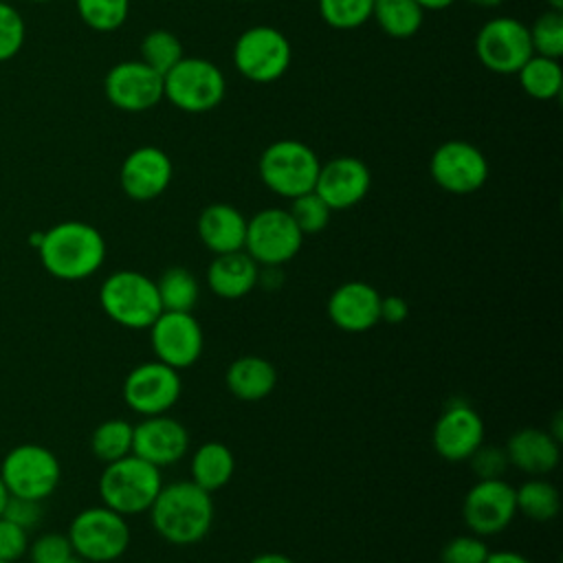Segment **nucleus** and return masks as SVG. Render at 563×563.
<instances>
[{
  "mask_svg": "<svg viewBox=\"0 0 563 563\" xmlns=\"http://www.w3.org/2000/svg\"><path fill=\"white\" fill-rule=\"evenodd\" d=\"M73 552L90 563H112L130 545V526L123 515L108 506L81 510L68 528Z\"/></svg>",
  "mask_w": 563,
  "mask_h": 563,
  "instance_id": "obj_8",
  "label": "nucleus"
},
{
  "mask_svg": "<svg viewBox=\"0 0 563 563\" xmlns=\"http://www.w3.org/2000/svg\"><path fill=\"white\" fill-rule=\"evenodd\" d=\"M31 2H51V0H31Z\"/></svg>",
  "mask_w": 563,
  "mask_h": 563,
  "instance_id": "obj_51",
  "label": "nucleus"
},
{
  "mask_svg": "<svg viewBox=\"0 0 563 563\" xmlns=\"http://www.w3.org/2000/svg\"><path fill=\"white\" fill-rule=\"evenodd\" d=\"M7 499H9V490H7V486H4V482H2V477H0V515H2V510H4Z\"/></svg>",
  "mask_w": 563,
  "mask_h": 563,
  "instance_id": "obj_48",
  "label": "nucleus"
},
{
  "mask_svg": "<svg viewBox=\"0 0 563 563\" xmlns=\"http://www.w3.org/2000/svg\"><path fill=\"white\" fill-rule=\"evenodd\" d=\"M488 545L477 534L453 537L444 543L440 552V563H484L488 556Z\"/></svg>",
  "mask_w": 563,
  "mask_h": 563,
  "instance_id": "obj_37",
  "label": "nucleus"
},
{
  "mask_svg": "<svg viewBox=\"0 0 563 563\" xmlns=\"http://www.w3.org/2000/svg\"><path fill=\"white\" fill-rule=\"evenodd\" d=\"M227 77L205 57H183L163 75V99L187 114H205L222 103Z\"/></svg>",
  "mask_w": 563,
  "mask_h": 563,
  "instance_id": "obj_5",
  "label": "nucleus"
},
{
  "mask_svg": "<svg viewBox=\"0 0 563 563\" xmlns=\"http://www.w3.org/2000/svg\"><path fill=\"white\" fill-rule=\"evenodd\" d=\"M545 4L552 11H563V0H545Z\"/></svg>",
  "mask_w": 563,
  "mask_h": 563,
  "instance_id": "obj_49",
  "label": "nucleus"
},
{
  "mask_svg": "<svg viewBox=\"0 0 563 563\" xmlns=\"http://www.w3.org/2000/svg\"><path fill=\"white\" fill-rule=\"evenodd\" d=\"M515 75L521 90L537 101H552L563 90V68L554 57L532 53Z\"/></svg>",
  "mask_w": 563,
  "mask_h": 563,
  "instance_id": "obj_27",
  "label": "nucleus"
},
{
  "mask_svg": "<svg viewBox=\"0 0 563 563\" xmlns=\"http://www.w3.org/2000/svg\"><path fill=\"white\" fill-rule=\"evenodd\" d=\"M475 55L486 70L515 75L532 55L528 24L510 15L484 22L475 35Z\"/></svg>",
  "mask_w": 563,
  "mask_h": 563,
  "instance_id": "obj_11",
  "label": "nucleus"
},
{
  "mask_svg": "<svg viewBox=\"0 0 563 563\" xmlns=\"http://www.w3.org/2000/svg\"><path fill=\"white\" fill-rule=\"evenodd\" d=\"M59 563H86V561L79 559L77 554H73V556H68V559H64V561H59Z\"/></svg>",
  "mask_w": 563,
  "mask_h": 563,
  "instance_id": "obj_50",
  "label": "nucleus"
},
{
  "mask_svg": "<svg viewBox=\"0 0 563 563\" xmlns=\"http://www.w3.org/2000/svg\"><path fill=\"white\" fill-rule=\"evenodd\" d=\"M189 451V433L183 422L167 413L145 416L132 431V453L163 468L176 464Z\"/></svg>",
  "mask_w": 563,
  "mask_h": 563,
  "instance_id": "obj_20",
  "label": "nucleus"
},
{
  "mask_svg": "<svg viewBox=\"0 0 563 563\" xmlns=\"http://www.w3.org/2000/svg\"><path fill=\"white\" fill-rule=\"evenodd\" d=\"M372 18L385 35L409 40L420 31L424 11L416 0H374Z\"/></svg>",
  "mask_w": 563,
  "mask_h": 563,
  "instance_id": "obj_28",
  "label": "nucleus"
},
{
  "mask_svg": "<svg viewBox=\"0 0 563 563\" xmlns=\"http://www.w3.org/2000/svg\"><path fill=\"white\" fill-rule=\"evenodd\" d=\"M73 554L75 552L68 541V534H59V532H46V534L37 537L31 545L33 563H59Z\"/></svg>",
  "mask_w": 563,
  "mask_h": 563,
  "instance_id": "obj_40",
  "label": "nucleus"
},
{
  "mask_svg": "<svg viewBox=\"0 0 563 563\" xmlns=\"http://www.w3.org/2000/svg\"><path fill=\"white\" fill-rule=\"evenodd\" d=\"M103 92L117 110L145 112L163 101V75L141 59H125L106 73Z\"/></svg>",
  "mask_w": 563,
  "mask_h": 563,
  "instance_id": "obj_16",
  "label": "nucleus"
},
{
  "mask_svg": "<svg viewBox=\"0 0 563 563\" xmlns=\"http://www.w3.org/2000/svg\"><path fill=\"white\" fill-rule=\"evenodd\" d=\"M156 290L163 310L172 312H191L200 297L198 279L183 266H169L156 282Z\"/></svg>",
  "mask_w": 563,
  "mask_h": 563,
  "instance_id": "obj_30",
  "label": "nucleus"
},
{
  "mask_svg": "<svg viewBox=\"0 0 563 563\" xmlns=\"http://www.w3.org/2000/svg\"><path fill=\"white\" fill-rule=\"evenodd\" d=\"M471 464V471L477 479H499L504 477L508 464V455L504 451V446H495V444H479L471 457L466 460Z\"/></svg>",
  "mask_w": 563,
  "mask_h": 563,
  "instance_id": "obj_38",
  "label": "nucleus"
},
{
  "mask_svg": "<svg viewBox=\"0 0 563 563\" xmlns=\"http://www.w3.org/2000/svg\"><path fill=\"white\" fill-rule=\"evenodd\" d=\"M227 389L231 396L244 402H257L271 396L277 385V369L275 365L257 354L238 356L224 374Z\"/></svg>",
  "mask_w": 563,
  "mask_h": 563,
  "instance_id": "obj_25",
  "label": "nucleus"
},
{
  "mask_svg": "<svg viewBox=\"0 0 563 563\" xmlns=\"http://www.w3.org/2000/svg\"><path fill=\"white\" fill-rule=\"evenodd\" d=\"M515 515V488L504 477L477 479L462 501L464 523L477 537H490L506 530Z\"/></svg>",
  "mask_w": 563,
  "mask_h": 563,
  "instance_id": "obj_15",
  "label": "nucleus"
},
{
  "mask_svg": "<svg viewBox=\"0 0 563 563\" xmlns=\"http://www.w3.org/2000/svg\"><path fill=\"white\" fill-rule=\"evenodd\" d=\"M303 244V233L288 209L268 207L246 218L244 251L260 266H282L290 262Z\"/></svg>",
  "mask_w": 563,
  "mask_h": 563,
  "instance_id": "obj_9",
  "label": "nucleus"
},
{
  "mask_svg": "<svg viewBox=\"0 0 563 563\" xmlns=\"http://www.w3.org/2000/svg\"><path fill=\"white\" fill-rule=\"evenodd\" d=\"M103 312L130 330H147L163 312L156 282L139 271H114L99 288Z\"/></svg>",
  "mask_w": 563,
  "mask_h": 563,
  "instance_id": "obj_6",
  "label": "nucleus"
},
{
  "mask_svg": "<svg viewBox=\"0 0 563 563\" xmlns=\"http://www.w3.org/2000/svg\"><path fill=\"white\" fill-rule=\"evenodd\" d=\"M488 161L484 152L464 139L440 143L429 158L431 180L446 194L468 196L479 191L488 180Z\"/></svg>",
  "mask_w": 563,
  "mask_h": 563,
  "instance_id": "obj_10",
  "label": "nucleus"
},
{
  "mask_svg": "<svg viewBox=\"0 0 563 563\" xmlns=\"http://www.w3.org/2000/svg\"><path fill=\"white\" fill-rule=\"evenodd\" d=\"M147 330L156 361L178 372L191 367L202 354L205 334L191 312L163 310Z\"/></svg>",
  "mask_w": 563,
  "mask_h": 563,
  "instance_id": "obj_13",
  "label": "nucleus"
},
{
  "mask_svg": "<svg viewBox=\"0 0 563 563\" xmlns=\"http://www.w3.org/2000/svg\"><path fill=\"white\" fill-rule=\"evenodd\" d=\"M0 517H4V519H9V521L18 523V526L24 528V530H29V528H33V526L40 521V517H42V506H40V501H35V499H24V497H13V495H9V499H7L4 510H2Z\"/></svg>",
  "mask_w": 563,
  "mask_h": 563,
  "instance_id": "obj_42",
  "label": "nucleus"
},
{
  "mask_svg": "<svg viewBox=\"0 0 563 563\" xmlns=\"http://www.w3.org/2000/svg\"><path fill=\"white\" fill-rule=\"evenodd\" d=\"M484 442L482 416L462 400H451L438 416L431 444L446 462H466L471 453Z\"/></svg>",
  "mask_w": 563,
  "mask_h": 563,
  "instance_id": "obj_17",
  "label": "nucleus"
},
{
  "mask_svg": "<svg viewBox=\"0 0 563 563\" xmlns=\"http://www.w3.org/2000/svg\"><path fill=\"white\" fill-rule=\"evenodd\" d=\"M409 317V303L400 295L380 297V321L389 325H398Z\"/></svg>",
  "mask_w": 563,
  "mask_h": 563,
  "instance_id": "obj_43",
  "label": "nucleus"
},
{
  "mask_svg": "<svg viewBox=\"0 0 563 563\" xmlns=\"http://www.w3.org/2000/svg\"><path fill=\"white\" fill-rule=\"evenodd\" d=\"M132 431L134 424H130L123 418H112L101 422L90 438V449L101 462H114L132 453Z\"/></svg>",
  "mask_w": 563,
  "mask_h": 563,
  "instance_id": "obj_31",
  "label": "nucleus"
},
{
  "mask_svg": "<svg viewBox=\"0 0 563 563\" xmlns=\"http://www.w3.org/2000/svg\"><path fill=\"white\" fill-rule=\"evenodd\" d=\"M290 218L295 220V224L299 227V231L306 235H314L321 233L332 216V209L323 202V198L312 189L308 194H301L297 198L290 200L288 207Z\"/></svg>",
  "mask_w": 563,
  "mask_h": 563,
  "instance_id": "obj_36",
  "label": "nucleus"
},
{
  "mask_svg": "<svg viewBox=\"0 0 563 563\" xmlns=\"http://www.w3.org/2000/svg\"><path fill=\"white\" fill-rule=\"evenodd\" d=\"M198 238L213 255H224L244 249L246 216L229 202L207 205L196 222Z\"/></svg>",
  "mask_w": 563,
  "mask_h": 563,
  "instance_id": "obj_23",
  "label": "nucleus"
},
{
  "mask_svg": "<svg viewBox=\"0 0 563 563\" xmlns=\"http://www.w3.org/2000/svg\"><path fill=\"white\" fill-rule=\"evenodd\" d=\"M0 563H7V561H2V559H0Z\"/></svg>",
  "mask_w": 563,
  "mask_h": 563,
  "instance_id": "obj_53",
  "label": "nucleus"
},
{
  "mask_svg": "<svg viewBox=\"0 0 563 563\" xmlns=\"http://www.w3.org/2000/svg\"><path fill=\"white\" fill-rule=\"evenodd\" d=\"M319 167L317 152L297 139L268 143L257 161V174L264 187L288 200L314 189Z\"/></svg>",
  "mask_w": 563,
  "mask_h": 563,
  "instance_id": "obj_3",
  "label": "nucleus"
},
{
  "mask_svg": "<svg viewBox=\"0 0 563 563\" xmlns=\"http://www.w3.org/2000/svg\"><path fill=\"white\" fill-rule=\"evenodd\" d=\"M484 563H532V561H528V556L515 550H495V552H488Z\"/></svg>",
  "mask_w": 563,
  "mask_h": 563,
  "instance_id": "obj_44",
  "label": "nucleus"
},
{
  "mask_svg": "<svg viewBox=\"0 0 563 563\" xmlns=\"http://www.w3.org/2000/svg\"><path fill=\"white\" fill-rule=\"evenodd\" d=\"M189 473H191L194 484H198L207 493H216V490L224 488L235 473L233 451L224 442H218V440L202 442L200 446H196V451L191 455Z\"/></svg>",
  "mask_w": 563,
  "mask_h": 563,
  "instance_id": "obj_26",
  "label": "nucleus"
},
{
  "mask_svg": "<svg viewBox=\"0 0 563 563\" xmlns=\"http://www.w3.org/2000/svg\"><path fill=\"white\" fill-rule=\"evenodd\" d=\"M292 62V46L284 31L271 24L244 29L233 44V68L253 84L282 79Z\"/></svg>",
  "mask_w": 563,
  "mask_h": 563,
  "instance_id": "obj_7",
  "label": "nucleus"
},
{
  "mask_svg": "<svg viewBox=\"0 0 563 563\" xmlns=\"http://www.w3.org/2000/svg\"><path fill=\"white\" fill-rule=\"evenodd\" d=\"M24 552H26V530L0 517V559L7 563H13Z\"/></svg>",
  "mask_w": 563,
  "mask_h": 563,
  "instance_id": "obj_41",
  "label": "nucleus"
},
{
  "mask_svg": "<svg viewBox=\"0 0 563 563\" xmlns=\"http://www.w3.org/2000/svg\"><path fill=\"white\" fill-rule=\"evenodd\" d=\"M180 391L183 383L178 369L161 361L136 365L123 380L125 405L143 418L167 413L178 402Z\"/></svg>",
  "mask_w": 563,
  "mask_h": 563,
  "instance_id": "obj_14",
  "label": "nucleus"
},
{
  "mask_svg": "<svg viewBox=\"0 0 563 563\" xmlns=\"http://www.w3.org/2000/svg\"><path fill=\"white\" fill-rule=\"evenodd\" d=\"M468 4H475V7H482V9H495L499 4H504V0H466Z\"/></svg>",
  "mask_w": 563,
  "mask_h": 563,
  "instance_id": "obj_47",
  "label": "nucleus"
},
{
  "mask_svg": "<svg viewBox=\"0 0 563 563\" xmlns=\"http://www.w3.org/2000/svg\"><path fill=\"white\" fill-rule=\"evenodd\" d=\"M57 457L40 444H20L7 453L0 466V477L13 497L46 499L59 484Z\"/></svg>",
  "mask_w": 563,
  "mask_h": 563,
  "instance_id": "obj_12",
  "label": "nucleus"
},
{
  "mask_svg": "<svg viewBox=\"0 0 563 563\" xmlns=\"http://www.w3.org/2000/svg\"><path fill=\"white\" fill-rule=\"evenodd\" d=\"M422 11H442V9H449L455 0H416Z\"/></svg>",
  "mask_w": 563,
  "mask_h": 563,
  "instance_id": "obj_46",
  "label": "nucleus"
},
{
  "mask_svg": "<svg viewBox=\"0 0 563 563\" xmlns=\"http://www.w3.org/2000/svg\"><path fill=\"white\" fill-rule=\"evenodd\" d=\"M325 312L343 332H367L380 321V292L367 282H345L328 297Z\"/></svg>",
  "mask_w": 563,
  "mask_h": 563,
  "instance_id": "obj_21",
  "label": "nucleus"
},
{
  "mask_svg": "<svg viewBox=\"0 0 563 563\" xmlns=\"http://www.w3.org/2000/svg\"><path fill=\"white\" fill-rule=\"evenodd\" d=\"M147 512L156 534L172 545L202 541L213 523L211 493L191 479L163 484Z\"/></svg>",
  "mask_w": 563,
  "mask_h": 563,
  "instance_id": "obj_1",
  "label": "nucleus"
},
{
  "mask_svg": "<svg viewBox=\"0 0 563 563\" xmlns=\"http://www.w3.org/2000/svg\"><path fill=\"white\" fill-rule=\"evenodd\" d=\"M249 563H295V561L282 552H262V554H255Z\"/></svg>",
  "mask_w": 563,
  "mask_h": 563,
  "instance_id": "obj_45",
  "label": "nucleus"
},
{
  "mask_svg": "<svg viewBox=\"0 0 563 563\" xmlns=\"http://www.w3.org/2000/svg\"><path fill=\"white\" fill-rule=\"evenodd\" d=\"M517 512L528 517L530 521L545 523L552 521L561 510V495L554 484L543 477H532L515 488Z\"/></svg>",
  "mask_w": 563,
  "mask_h": 563,
  "instance_id": "obj_29",
  "label": "nucleus"
},
{
  "mask_svg": "<svg viewBox=\"0 0 563 563\" xmlns=\"http://www.w3.org/2000/svg\"><path fill=\"white\" fill-rule=\"evenodd\" d=\"M504 451L510 466L532 477L552 473L561 460V442L548 429L539 427L517 429L508 438Z\"/></svg>",
  "mask_w": 563,
  "mask_h": 563,
  "instance_id": "obj_22",
  "label": "nucleus"
},
{
  "mask_svg": "<svg viewBox=\"0 0 563 563\" xmlns=\"http://www.w3.org/2000/svg\"><path fill=\"white\" fill-rule=\"evenodd\" d=\"M185 57L183 42L176 37V33L167 29H152L141 40V62L147 64L158 75H165L176 62Z\"/></svg>",
  "mask_w": 563,
  "mask_h": 563,
  "instance_id": "obj_32",
  "label": "nucleus"
},
{
  "mask_svg": "<svg viewBox=\"0 0 563 563\" xmlns=\"http://www.w3.org/2000/svg\"><path fill=\"white\" fill-rule=\"evenodd\" d=\"M242 2H253V0H242Z\"/></svg>",
  "mask_w": 563,
  "mask_h": 563,
  "instance_id": "obj_52",
  "label": "nucleus"
},
{
  "mask_svg": "<svg viewBox=\"0 0 563 563\" xmlns=\"http://www.w3.org/2000/svg\"><path fill=\"white\" fill-rule=\"evenodd\" d=\"M44 268L64 282H79L97 273L106 260V240L88 222L66 220L42 233L37 246Z\"/></svg>",
  "mask_w": 563,
  "mask_h": 563,
  "instance_id": "obj_2",
  "label": "nucleus"
},
{
  "mask_svg": "<svg viewBox=\"0 0 563 563\" xmlns=\"http://www.w3.org/2000/svg\"><path fill=\"white\" fill-rule=\"evenodd\" d=\"M24 44V20L7 2H0V62L11 59Z\"/></svg>",
  "mask_w": 563,
  "mask_h": 563,
  "instance_id": "obj_39",
  "label": "nucleus"
},
{
  "mask_svg": "<svg viewBox=\"0 0 563 563\" xmlns=\"http://www.w3.org/2000/svg\"><path fill=\"white\" fill-rule=\"evenodd\" d=\"M260 282V264L242 249L216 255L207 266V286L222 299H242Z\"/></svg>",
  "mask_w": 563,
  "mask_h": 563,
  "instance_id": "obj_24",
  "label": "nucleus"
},
{
  "mask_svg": "<svg viewBox=\"0 0 563 563\" xmlns=\"http://www.w3.org/2000/svg\"><path fill=\"white\" fill-rule=\"evenodd\" d=\"M75 7L81 22L99 33L117 31L130 13V0H75Z\"/></svg>",
  "mask_w": 563,
  "mask_h": 563,
  "instance_id": "obj_33",
  "label": "nucleus"
},
{
  "mask_svg": "<svg viewBox=\"0 0 563 563\" xmlns=\"http://www.w3.org/2000/svg\"><path fill=\"white\" fill-rule=\"evenodd\" d=\"M321 20L336 31H352L372 18L374 0H317Z\"/></svg>",
  "mask_w": 563,
  "mask_h": 563,
  "instance_id": "obj_34",
  "label": "nucleus"
},
{
  "mask_svg": "<svg viewBox=\"0 0 563 563\" xmlns=\"http://www.w3.org/2000/svg\"><path fill=\"white\" fill-rule=\"evenodd\" d=\"M174 178V163L169 154L156 145H141L132 150L119 169V183L128 198L147 202L165 194Z\"/></svg>",
  "mask_w": 563,
  "mask_h": 563,
  "instance_id": "obj_18",
  "label": "nucleus"
},
{
  "mask_svg": "<svg viewBox=\"0 0 563 563\" xmlns=\"http://www.w3.org/2000/svg\"><path fill=\"white\" fill-rule=\"evenodd\" d=\"M528 31H530L532 53L561 59V55H563V11L545 9L528 26Z\"/></svg>",
  "mask_w": 563,
  "mask_h": 563,
  "instance_id": "obj_35",
  "label": "nucleus"
},
{
  "mask_svg": "<svg viewBox=\"0 0 563 563\" xmlns=\"http://www.w3.org/2000/svg\"><path fill=\"white\" fill-rule=\"evenodd\" d=\"M372 187V172L356 156H334L319 167L314 191L332 211H345L358 205Z\"/></svg>",
  "mask_w": 563,
  "mask_h": 563,
  "instance_id": "obj_19",
  "label": "nucleus"
},
{
  "mask_svg": "<svg viewBox=\"0 0 563 563\" xmlns=\"http://www.w3.org/2000/svg\"><path fill=\"white\" fill-rule=\"evenodd\" d=\"M161 488V468L134 453L108 462L99 477V497L103 506L117 510L123 517L147 512Z\"/></svg>",
  "mask_w": 563,
  "mask_h": 563,
  "instance_id": "obj_4",
  "label": "nucleus"
}]
</instances>
